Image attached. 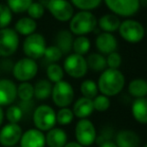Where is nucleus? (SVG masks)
Segmentation results:
<instances>
[{"label":"nucleus","instance_id":"nucleus-1","mask_svg":"<svg viewBox=\"0 0 147 147\" xmlns=\"http://www.w3.org/2000/svg\"><path fill=\"white\" fill-rule=\"evenodd\" d=\"M125 78L118 69H107L98 80V89L105 96H114L123 89Z\"/></svg>","mask_w":147,"mask_h":147},{"label":"nucleus","instance_id":"nucleus-2","mask_svg":"<svg viewBox=\"0 0 147 147\" xmlns=\"http://www.w3.org/2000/svg\"><path fill=\"white\" fill-rule=\"evenodd\" d=\"M97 25L95 16L89 11H80L70 19V31L78 36L92 32Z\"/></svg>","mask_w":147,"mask_h":147},{"label":"nucleus","instance_id":"nucleus-3","mask_svg":"<svg viewBox=\"0 0 147 147\" xmlns=\"http://www.w3.org/2000/svg\"><path fill=\"white\" fill-rule=\"evenodd\" d=\"M33 122L36 129L40 131H49L54 128L56 123V113L49 105H40L33 113Z\"/></svg>","mask_w":147,"mask_h":147},{"label":"nucleus","instance_id":"nucleus-4","mask_svg":"<svg viewBox=\"0 0 147 147\" xmlns=\"http://www.w3.org/2000/svg\"><path fill=\"white\" fill-rule=\"evenodd\" d=\"M46 42L44 37L39 33H33L25 38L23 43V51L27 58L39 59L44 55Z\"/></svg>","mask_w":147,"mask_h":147},{"label":"nucleus","instance_id":"nucleus-5","mask_svg":"<svg viewBox=\"0 0 147 147\" xmlns=\"http://www.w3.org/2000/svg\"><path fill=\"white\" fill-rule=\"evenodd\" d=\"M52 100L56 106L60 108L69 106L72 103L74 98V90L72 86L68 83L67 81H61L57 82L52 87Z\"/></svg>","mask_w":147,"mask_h":147},{"label":"nucleus","instance_id":"nucleus-6","mask_svg":"<svg viewBox=\"0 0 147 147\" xmlns=\"http://www.w3.org/2000/svg\"><path fill=\"white\" fill-rule=\"evenodd\" d=\"M38 71V65L33 59L22 58L17 61L13 66V76L15 79L21 82H27L36 76Z\"/></svg>","mask_w":147,"mask_h":147},{"label":"nucleus","instance_id":"nucleus-7","mask_svg":"<svg viewBox=\"0 0 147 147\" xmlns=\"http://www.w3.org/2000/svg\"><path fill=\"white\" fill-rule=\"evenodd\" d=\"M120 36L130 43H137L143 39L145 30L144 27L135 20H125L119 26Z\"/></svg>","mask_w":147,"mask_h":147},{"label":"nucleus","instance_id":"nucleus-8","mask_svg":"<svg viewBox=\"0 0 147 147\" xmlns=\"http://www.w3.org/2000/svg\"><path fill=\"white\" fill-rule=\"evenodd\" d=\"M19 37L14 29H0V56L7 57L14 54L18 48Z\"/></svg>","mask_w":147,"mask_h":147},{"label":"nucleus","instance_id":"nucleus-9","mask_svg":"<svg viewBox=\"0 0 147 147\" xmlns=\"http://www.w3.org/2000/svg\"><path fill=\"white\" fill-rule=\"evenodd\" d=\"M75 137L77 143L82 146H90L96 140V130L93 123L88 119H81L75 127Z\"/></svg>","mask_w":147,"mask_h":147},{"label":"nucleus","instance_id":"nucleus-10","mask_svg":"<svg viewBox=\"0 0 147 147\" xmlns=\"http://www.w3.org/2000/svg\"><path fill=\"white\" fill-rule=\"evenodd\" d=\"M107 7L114 14L129 17L138 11L140 7L139 0H104Z\"/></svg>","mask_w":147,"mask_h":147},{"label":"nucleus","instance_id":"nucleus-11","mask_svg":"<svg viewBox=\"0 0 147 147\" xmlns=\"http://www.w3.org/2000/svg\"><path fill=\"white\" fill-rule=\"evenodd\" d=\"M87 63L83 56L78 54H71L64 61V70L69 76L73 78H81L87 72Z\"/></svg>","mask_w":147,"mask_h":147},{"label":"nucleus","instance_id":"nucleus-12","mask_svg":"<svg viewBox=\"0 0 147 147\" xmlns=\"http://www.w3.org/2000/svg\"><path fill=\"white\" fill-rule=\"evenodd\" d=\"M47 8L53 17L59 21H68L73 16V7L67 0H49Z\"/></svg>","mask_w":147,"mask_h":147},{"label":"nucleus","instance_id":"nucleus-13","mask_svg":"<svg viewBox=\"0 0 147 147\" xmlns=\"http://www.w3.org/2000/svg\"><path fill=\"white\" fill-rule=\"evenodd\" d=\"M22 128L18 124L8 123L0 130V144L4 147H13L21 139Z\"/></svg>","mask_w":147,"mask_h":147},{"label":"nucleus","instance_id":"nucleus-14","mask_svg":"<svg viewBox=\"0 0 147 147\" xmlns=\"http://www.w3.org/2000/svg\"><path fill=\"white\" fill-rule=\"evenodd\" d=\"M17 97V87L12 80L0 79V106L10 105Z\"/></svg>","mask_w":147,"mask_h":147},{"label":"nucleus","instance_id":"nucleus-15","mask_svg":"<svg viewBox=\"0 0 147 147\" xmlns=\"http://www.w3.org/2000/svg\"><path fill=\"white\" fill-rule=\"evenodd\" d=\"M45 135L42 131L36 129H28L22 134L20 139V147H44Z\"/></svg>","mask_w":147,"mask_h":147},{"label":"nucleus","instance_id":"nucleus-16","mask_svg":"<svg viewBox=\"0 0 147 147\" xmlns=\"http://www.w3.org/2000/svg\"><path fill=\"white\" fill-rule=\"evenodd\" d=\"M96 47L103 54H110L115 52L117 48V41L111 33L103 32L96 38Z\"/></svg>","mask_w":147,"mask_h":147},{"label":"nucleus","instance_id":"nucleus-17","mask_svg":"<svg viewBox=\"0 0 147 147\" xmlns=\"http://www.w3.org/2000/svg\"><path fill=\"white\" fill-rule=\"evenodd\" d=\"M117 147H139L140 138L134 131L121 130L116 136Z\"/></svg>","mask_w":147,"mask_h":147},{"label":"nucleus","instance_id":"nucleus-18","mask_svg":"<svg viewBox=\"0 0 147 147\" xmlns=\"http://www.w3.org/2000/svg\"><path fill=\"white\" fill-rule=\"evenodd\" d=\"M67 143V134L61 128H52L45 135V144L49 147H64Z\"/></svg>","mask_w":147,"mask_h":147},{"label":"nucleus","instance_id":"nucleus-19","mask_svg":"<svg viewBox=\"0 0 147 147\" xmlns=\"http://www.w3.org/2000/svg\"><path fill=\"white\" fill-rule=\"evenodd\" d=\"M93 110V102L91 99L81 97L75 102L73 106V114L76 117L81 118V119H86V117L90 116L92 114Z\"/></svg>","mask_w":147,"mask_h":147},{"label":"nucleus","instance_id":"nucleus-20","mask_svg":"<svg viewBox=\"0 0 147 147\" xmlns=\"http://www.w3.org/2000/svg\"><path fill=\"white\" fill-rule=\"evenodd\" d=\"M132 114L136 121L147 124V98H137L132 105Z\"/></svg>","mask_w":147,"mask_h":147},{"label":"nucleus","instance_id":"nucleus-21","mask_svg":"<svg viewBox=\"0 0 147 147\" xmlns=\"http://www.w3.org/2000/svg\"><path fill=\"white\" fill-rule=\"evenodd\" d=\"M97 23L104 32L111 33L119 29L120 20L115 14H105L99 19Z\"/></svg>","mask_w":147,"mask_h":147},{"label":"nucleus","instance_id":"nucleus-22","mask_svg":"<svg viewBox=\"0 0 147 147\" xmlns=\"http://www.w3.org/2000/svg\"><path fill=\"white\" fill-rule=\"evenodd\" d=\"M56 46L60 49L62 54H67L71 51L73 44V37L68 30H61L56 36Z\"/></svg>","mask_w":147,"mask_h":147},{"label":"nucleus","instance_id":"nucleus-23","mask_svg":"<svg viewBox=\"0 0 147 147\" xmlns=\"http://www.w3.org/2000/svg\"><path fill=\"white\" fill-rule=\"evenodd\" d=\"M37 28V24L35 20L30 17H23L20 18L15 24V31L21 35H29L33 34Z\"/></svg>","mask_w":147,"mask_h":147},{"label":"nucleus","instance_id":"nucleus-24","mask_svg":"<svg viewBox=\"0 0 147 147\" xmlns=\"http://www.w3.org/2000/svg\"><path fill=\"white\" fill-rule=\"evenodd\" d=\"M52 87L49 80H39L34 85V96L38 100H46L52 93Z\"/></svg>","mask_w":147,"mask_h":147},{"label":"nucleus","instance_id":"nucleus-25","mask_svg":"<svg viewBox=\"0 0 147 147\" xmlns=\"http://www.w3.org/2000/svg\"><path fill=\"white\" fill-rule=\"evenodd\" d=\"M128 91L136 98H143L147 95V82L143 79H134L129 83Z\"/></svg>","mask_w":147,"mask_h":147},{"label":"nucleus","instance_id":"nucleus-26","mask_svg":"<svg viewBox=\"0 0 147 147\" xmlns=\"http://www.w3.org/2000/svg\"><path fill=\"white\" fill-rule=\"evenodd\" d=\"M86 63H87V67L94 70V71H102L107 66L106 59L102 55L97 54V53H93V54L89 55L86 59Z\"/></svg>","mask_w":147,"mask_h":147},{"label":"nucleus","instance_id":"nucleus-27","mask_svg":"<svg viewBox=\"0 0 147 147\" xmlns=\"http://www.w3.org/2000/svg\"><path fill=\"white\" fill-rule=\"evenodd\" d=\"M72 49L74 50L75 54L83 56L90 49V41L85 36H78L77 38L73 40Z\"/></svg>","mask_w":147,"mask_h":147},{"label":"nucleus","instance_id":"nucleus-28","mask_svg":"<svg viewBox=\"0 0 147 147\" xmlns=\"http://www.w3.org/2000/svg\"><path fill=\"white\" fill-rule=\"evenodd\" d=\"M17 96L22 101H30L34 96V86L29 82H22L17 87Z\"/></svg>","mask_w":147,"mask_h":147},{"label":"nucleus","instance_id":"nucleus-29","mask_svg":"<svg viewBox=\"0 0 147 147\" xmlns=\"http://www.w3.org/2000/svg\"><path fill=\"white\" fill-rule=\"evenodd\" d=\"M46 74H47V77H48L49 81L57 83V82L61 81V80L63 79L64 71L60 65H58V64H56V63H52L47 67Z\"/></svg>","mask_w":147,"mask_h":147},{"label":"nucleus","instance_id":"nucleus-30","mask_svg":"<svg viewBox=\"0 0 147 147\" xmlns=\"http://www.w3.org/2000/svg\"><path fill=\"white\" fill-rule=\"evenodd\" d=\"M80 90L83 94V97L92 100V98H95L97 96L98 86L92 80H85V81L82 82L81 86H80Z\"/></svg>","mask_w":147,"mask_h":147},{"label":"nucleus","instance_id":"nucleus-31","mask_svg":"<svg viewBox=\"0 0 147 147\" xmlns=\"http://www.w3.org/2000/svg\"><path fill=\"white\" fill-rule=\"evenodd\" d=\"M31 3L32 0H7V6L14 13H23L27 11Z\"/></svg>","mask_w":147,"mask_h":147},{"label":"nucleus","instance_id":"nucleus-32","mask_svg":"<svg viewBox=\"0 0 147 147\" xmlns=\"http://www.w3.org/2000/svg\"><path fill=\"white\" fill-rule=\"evenodd\" d=\"M6 118L9 121V123L18 124V122L22 119L23 116V111L17 105H11L9 108L6 110Z\"/></svg>","mask_w":147,"mask_h":147},{"label":"nucleus","instance_id":"nucleus-33","mask_svg":"<svg viewBox=\"0 0 147 147\" xmlns=\"http://www.w3.org/2000/svg\"><path fill=\"white\" fill-rule=\"evenodd\" d=\"M74 118L73 111L68 107L60 108V110L56 114V122L60 125H68L72 122Z\"/></svg>","mask_w":147,"mask_h":147},{"label":"nucleus","instance_id":"nucleus-34","mask_svg":"<svg viewBox=\"0 0 147 147\" xmlns=\"http://www.w3.org/2000/svg\"><path fill=\"white\" fill-rule=\"evenodd\" d=\"M12 20V12L7 5L0 4V29L7 28Z\"/></svg>","mask_w":147,"mask_h":147},{"label":"nucleus","instance_id":"nucleus-35","mask_svg":"<svg viewBox=\"0 0 147 147\" xmlns=\"http://www.w3.org/2000/svg\"><path fill=\"white\" fill-rule=\"evenodd\" d=\"M74 6L81 9L82 11H89L95 9L101 3V0H71Z\"/></svg>","mask_w":147,"mask_h":147},{"label":"nucleus","instance_id":"nucleus-36","mask_svg":"<svg viewBox=\"0 0 147 147\" xmlns=\"http://www.w3.org/2000/svg\"><path fill=\"white\" fill-rule=\"evenodd\" d=\"M43 56L45 57V59H46L47 61L51 62V63H54V62L61 59L62 52L60 51V49L56 45H55V46H49V47H46Z\"/></svg>","mask_w":147,"mask_h":147},{"label":"nucleus","instance_id":"nucleus-37","mask_svg":"<svg viewBox=\"0 0 147 147\" xmlns=\"http://www.w3.org/2000/svg\"><path fill=\"white\" fill-rule=\"evenodd\" d=\"M92 102H93V108L97 111H105L110 106V101H109L108 97L105 96V95L96 96L92 100Z\"/></svg>","mask_w":147,"mask_h":147},{"label":"nucleus","instance_id":"nucleus-38","mask_svg":"<svg viewBox=\"0 0 147 147\" xmlns=\"http://www.w3.org/2000/svg\"><path fill=\"white\" fill-rule=\"evenodd\" d=\"M44 7L39 2H32L29 8L27 9V12L29 14V17L34 19H39L44 15Z\"/></svg>","mask_w":147,"mask_h":147},{"label":"nucleus","instance_id":"nucleus-39","mask_svg":"<svg viewBox=\"0 0 147 147\" xmlns=\"http://www.w3.org/2000/svg\"><path fill=\"white\" fill-rule=\"evenodd\" d=\"M121 56L117 52H112L108 54L106 64L109 66V69H118V67L121 65Z\"/></svg>","mask_w":147,"mask_h":147},{"label":"nucleus","instance_id":"nucleus-40","mask_svg":"<svg viewBox=\"0 0 147 147\" xmlns=\"http://www.w3.org/2000/svg\"><path fill=\"white\" fill-rule=\"evenodd\" d=\"M99 147H117V146H116V144L112 141H105V142H103L102 144H100Z\"/></svg>","mask_w":147,"mask_h":147},{"label":"nucleus","instance_id":"nucleus-41","mask_svg":"<svg viewBox=\"0 0 147 147\" xmlns=\"http://www.w3.org/2000/svg\"><path fill=\"white\" fill-rule=\"evenodd\" d=\"M64 147H83V146L80 145V144L77 143V142H68V143L65 144Z\"/></svg>","mask_w":147,"mask_h":147},{"label":"nucleus","instance_id":"nucleus-42","mask_svg":"<svg viewBox=\"0 0 147 147\" xmlns=\"http://www.w3.org/2000/svg\"><path fill=\"white\" fill-rule=\"evenodd\" d=\"M3 119H4V112H3V110H2V107L0 106V126L3 123Z\"/></svg>","mask_w":147,"mask_h":147},{"label":"nucleus","instance_id":"nucleus-43","mask_svg":"<svg viewBox=\"0 0 147 147\" xmlns=\"http://www.w3.org/2000/svg\"><path fill=\"white\" fill-rule=\"evenodd\" d=\"M139 2L143 6H147V0H139Z\"/></svg>","mask_w":147,"mask_h":147},{"label":"nucleus","instance_id":"nucleus-44","mask_svg":"<svg viewBox=\"0 0 147 147\" xmlns=\"http://www.w3.org/2000/svg\"><path fill=\"white\" fill-rule=\"evenodd\" d=\"M144 147H147V144H146V145H145V146H144Z\"/></svg>","mask_w":147,"mask_h":147},{"label":"nucleus","instance_id":"nucleus-45","mask_svg":"<svg viewBox=\"0 0 147 147\" xmlns=\"http://www.w3.org/2000/svg\"><path fill=\"white\" fill-rule=\"evenodd\" d=\"M146 32H147V29H146Z\"/></svg>","mask_w":147,"mask_h":147}]
</instances>
